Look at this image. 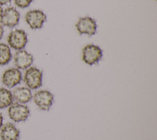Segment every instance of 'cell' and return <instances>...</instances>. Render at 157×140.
<instances>
[{"label": "cell", "mask_w": 157, "mask_h": 140, "mask_svg": "<svg viewBox=\"0 0 157 140\" xmlns=\"http://www.w3.org/2000/svg\"><path fill=\"white\" fill-rule=\"evenodd\" d=\"M30 112L29 107L18 103H12L8 109L9 118L15 122H24L27 120Z\"/></svg>", "instance_id": "cell-1"}, {"label": "cell", "mask_w": 157, "mask_h": 140, "mask_svg": "<svg viewBox=\"0 0 157 140\" xmlns=\"http://www.w3.org/2000/svg\"><path fill=\"white\" fill-rule=\"evenodd\" d=\"M42 71L35 67H30L25 71L23 80L29 89L34 90L42 86Z\"/></svg>", "instance_id": "cell-2"}, {"label": "cell", "mask_w": 157, "mask_h": 140, "mask_svg": "<svg viewBox=\"0 0 157 140\" xmlns=\"http://www.w3.org/2000/svg\"><path fill=\"white\" fill-rule=\"evenodd\" d=\"M102 57V51L99 47L88 44L82 50V60L87 64L93 65L98 63Z\"/></svg>", "instance_id": "cell-3"}, {"label": "cell", "mask_w": 157, "mask_h": 140, "mask_svg": "<svg viewBox=\"0 0 157 140\" xmlns=\"http://www.w3.org/2000/svg\"><path fill=\"white\" fill-rule=\"evenodd\" d=\"M7 41L11 48L17 50H22L28 42L27 34L22 29H17L9 33Z\"/></svg>", "instance_id": "cell-4"}, {"label": "cell", "mask_w": 157, "mask_h": 140, "mask_svg": "<svg viewBox=\"0 0 157 140\" xmlns=\"http://www.w3.org/2000/svg\"><path fill=\"white\" fill-rule=\"evenodd\" d=\"M33 100L36 106L42 111H48L53 104V95L48 90H41L36 92Z\"/></svg>", "instance_id": "cell-5"}, {"label": "cell", "mask_w": 157, "mask_h": 140, "mask_svg": "<svg viewBox=\"0 0 157 140\" xmlns=\"http://www.w3.org/2000/svg\"><path fill=\"white\" fill-rule=\"evenodd\" d=\"M20 18V14L15 7H7L2 12L0 17V23L2 26L13 28L18 24Z\"/></svg>", "instance_id": "cell-6"}, {"label": "cell", "mask_w": 157, "mask_h": 140, "mask_svg": "<svg viewBox=\"0 0 157 140\" xmlns=\"http://www.w3.org/2000/svg\"><path fill=\"white\" fill-rule=\"evenodd\" d=\"M75 27L80 35L85 34L91 36L96 33L97 25L93 18L90 17H85L78 19L75 24Z\"/></svg>", "instance_id": "cell-7"}, {"label": "cell", "mask_w": 157, "mask_h": 140, "mask_svg": "<svg viewBox=\"0 0 157 140\" xmlns=\"http://www.w3.org/2000/svg\"><path fill=\"white\" fill-rule=\"evenodd\" d=\"M46 19V15L39 10H30L25 15V20L32 29L41 28Z\"/></svg>", "instance_id": "cell-8"}, {"label": "cell", "mask_w": 157, "mask_h": 140, "mask_svg": "<svg viewBox=\"0 0 157 140\" xmlns=\"http://www.w3.org/2000/svg\"><path fill=\"white\" fill-rule=\"evenodd\" d=\"M21 79V73L17 68H9L6 69L2 76V84L9 88H12L19 84Z\"/></svg>", "instance_id": "cell-9"}, {"label": "cell", "mask_w": 157, "mask_h": 140, "mask_svg": "<svg viewBox=\"0 0 157 140\" xmlns=\"http://www.w3.org/2000/svg\"><path fill=\"white\" fill-rule=\"evenodd\" d=\"M13 61L17 69H25L31 66L33 63L34 58L31 54L22 49L15 52Z\"/></svg>", "instance_id": "cell-10"}, {"label": "cell", "mask_w": 157, "mask_h": 140, "mask_svg": "<svg viewBox=\"0 0 157 140\" xmlns=\"http://www.w3.org/2000/svg\"><path fill=\"white\" fill-rule=\"evenodd\" d=\"M0 137L1 140H18L20 131L13 123H7L0 129Z\"/></svg>", "instance_id": "cell-11"}, {"label": "cell", "mask_w": 157, "mask_h": 140, "mask_svg": "<svg viewBox=\"0 0 157 140\" xmlns=\"http://www.w3.org/2000/svg\"><path fill=\"white\" fill-rule=\"evenodd\" d=\"M13 99L17 103L25 104L28 103L33 98L31 90L28 87H21L14 88L12 92Z\"/></svg>", "instance_id": "cell-12"}, {"label": "cell", "mask_w": 157, "mask_h": 140, "mask_svg": "<svg viewBox=\"0 0 157 140\" xmlns=\"http://www.w3.org/2000/svg\"><path fill=\"white\" fill-rule=\"evenodd\" d=\"M13 101L12 91L6 88H0V109L9 107Z\"/></svg>", "instance_id": "cell-13"}, {"label": "cell", "mask_w": 157, "mask_h": 140, "mask_svg": "<svg viewBox=\"0 0 157 140\" xmlns=\"http://www.w3.org/2000/svg\"><path fill=\"white\" fill-rule=\"evenodd\" d=\"M12 59V53L9 45L0 43V65L8 64Z\"/></svg>", "instance_id": "cell-14"}, {"label": "cell", "mask_w": 157, "mask_h": 140, "mask_svg": "<svg viewBox=\"0 0 157 140\" xmlns=\"http://www.w3.org/2000/svg\"><path fill=\"white\" fill-rule=\"evenodd\" d=\"M33 0H14V2L17 6L20 8H26L28 7Z\"/></svg>", "instance_id": "cell-15"}, {"label": "cell", "mask_w": 157, "mask_h": 140, "mask_svg": "<svg viewBox=\"0 0 157 140\" xmlns=\"http://www.w3.org/2000/svg\"><path fill=\"white\" fill-rule=\"evenodd\" d=\"M12 0H0V6L6 5L10 2Z\"/></svg>", "instance_id": "cell-16"}, {"label": "cell", "mask_w": 157, "mask_h": 140, "mask_svg": "<svg viewBox=\"0 0 157 140\" xmlns=\"http://www.w3.org/2000/svg\"><path fill=\"white\" fill-rule=\"evenodd\" d=\"M4 34V28L3 26L0 24V40L2 39Z\"/></svg>", "instance_id": "cell-17"}, {"label": "cell", "mask_w": 157, "mask_h": 140, "mask_svg": "<svg viewBox=\"0 0 157 140\" xmlns=\"http://www.w3.org/2000/svg\"><path fill=\"white\" fill-rule=\"evenodd\" d=\"M2 125H3V116L2 114L0 112V129L2 127Z\"/></svg>", "instance_id": "cell-18"}, {"label": "cell", "mask_w": 157, "mask_h": 140, "mask_svg": "<svg viewBox=\"0 0 157 140\" xmlns=\"http://www.w3.org/2000/svg\"><path fill=\"white\" fill-rule=\"evenodd\" d=\"M2 12H3L2 8V7L0 6V17H1V15H2Z\"/></svg>", "instance_id": "cell-19"}]
</instances>
